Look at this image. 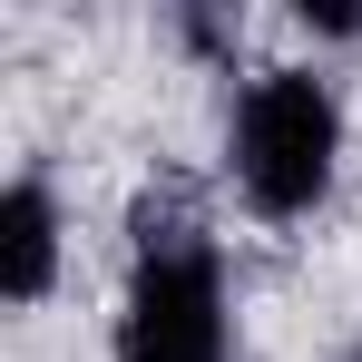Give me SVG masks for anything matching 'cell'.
<instances>
[{"label":"cell","instance_id":"obj_4","mask_svg":"<svg viewBox=\"0 0 362 362\" xmlns=\"http://www.w3.org/2000/svg\"><path fill=\"white\" fill-rule=\"evenodd\" d=\"M303 30H323V40H362V0H303Z\"/></svg>","mask_w":362,"mask_h":362},{"label":"cell","instance_id":"obj_3","mask_svg":"<svg viewBox=\"0 0 362 362\" xmlns=\"http://www.w3.org/2000/svg\"><path fill=\"white\" fill-rule=\"evenodd\" d=\"M49 284H59V196L40 177H10V196H0V294L40 303Z\"/></svg>","mask_w":362,"mask_h":362},{"label":"cell","instance_id":"obj_2","mask_svg":"<svg viewBox=\"0 0 362 362\" xmlns=\"http://www.w3.org/2000/svg\"><path fill=\"white\" fill-rule=\"evenodd\" d=\"M333 157H343V98L313 69H264L235 108V186L255 216H313L333 196Z\"/></svg>","mask_w":362,"mask_h":362},{"label":"cell","instance_id":"obj_1","mask_svg":"<svg viewBox=\"0 0 362 362\" xmlns=\"http://www.w3.org/2000/svg\"><path fill=\"white\" fill-rule=\"evenodd\" d=\"M226 353H235V323H226L216 245L186 216H147L118 303V362H226Z\"/></svg>","mask_w":362,"mask_h":362}]
</instances>
